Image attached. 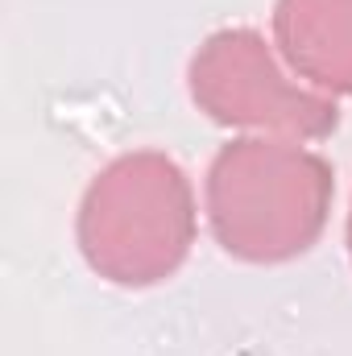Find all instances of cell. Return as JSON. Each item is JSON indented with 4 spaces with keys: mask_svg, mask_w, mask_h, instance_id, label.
Returning a JSON list of instances; mask_svg holds the SVG:
<instances>
[{
    "mask_svg": "<svg viewBox=\"0 0 352 356\" xmlns=\"http://www.w3.org/2000/svg\"><path fill=\"white\" fill-rule=\"evenodd\" d=\"M79 249L116 286L166 282L195 245V191L158 149L120 154L91 178L79 203Z\"/></svg>",
    "mask_w": 352,
    "mask_h": 356,
    "instance_id": "7a4b0ae2",
    "label": "cell"
},
{
    "mask_svg": "<svg viewBox=\"0 0 352 356\" xmlns=\"http://www.w3.org/2000/svg\"><path fill=\"white\" fill-rule=\"evenodd\" d=\"M191 99L216 124L249 129L257 137L311 141L336 129V104L298 88L257 29L232 25L211 33L191 58Z\"/></svg>",
    "mask_w": 352,
    "mask_h": 356,
    "instance_id": "3957f363",
    "label": "cell"
},
{
    "mask_svg": "<svg viewBox=\"0 0 352 356\" xmlns=\"http://www.w3.org/2000/svg\"><path fill=\"white\" fill-rule=\"evenodd\" d=\"M349 257H352V211H349Z\"/></svg>",
    "mask_w": 352,
    "mask_h": 356,
    "instance_id": "5b68a950",
    "label": "cell"
},
{
    "mask_svg": "<svg viewBox=\"0 0 352 356\" xmlns=\"http://www.w3.org/2000/svg\"><path fill=\"white\" fill-rule=\"evenodd\" d=\"M273 42L315 91L352 95V0H278Z\"/></svg>",
    "mask_w": 352,
    "mask_h": 356,
    "instance_id": "277c9868",
    "label": "cell"
},
{
    "mask_svg": "<svg viewBox=\"0 0 352 356\" xmlns=\"http://www.w3.org/2000/svg\"><path fill=\"white\" fill-rule=\"evenodd\" d=\"M332 211V166L286 137H241L211 158L207 220L224 253L273 266L307 253Z\"/></svg>",
    "mask_w": 352,
    "mask_h": 356,
    "instance_id": "6da1fadb",
    "label": "cell"
}]
</instances>
